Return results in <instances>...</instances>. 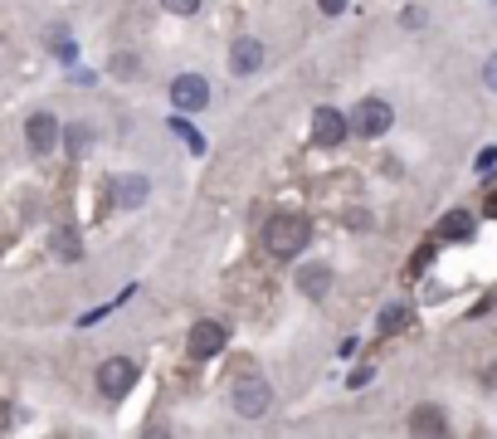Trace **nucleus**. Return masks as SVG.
I'll return each mask as SVG.
<instances>
[{
  "mask_svg": "<svg viewBox=\"0 0 497 439\" xmlns=\"http://www.w3.org/2000/svg\"><path fill=\"white\" fill-rule=\"evenodd\" d=\"M410 430L415 434H448V420L439 406H419L415 415H410Z\"/></svg>",
  "mask_w": 497,
  "mask_h": 439,
  "instance_id": "ddd939ff",
  "label": "nucleus"
},
{
  "mask_svg": "<svg viewBox=\"0 0 497 439\" xmlns=\"http://www.w3.org/2000/svg\"><path fill=\"white\" fill-rule=\"evenodd\" d=\"M147 176H137V171H127V176H117L113 181V206L117 210H137V206H147Z\"/></svg>",
  "mask_w": 497,
  "mask_h": 439,
  "instance_id": "1a4fd4ad",
  "label": "nucleus"
},
{
  "mask_svg": "<svg viewBox=\"0 0 497 439\" xmlns=\"http://www.w3.org/2000/svg\"><path fill=\"white\" fill-rule=\"evenodd\" d=\"M439 240H473V215H464V210H454L444 224H439Z\"/></svg>",
  "mask_w": 497,
  "mask_h": 439,
  "instance_id": "4468645a",
  "label": "nucleus"
},
{
  "mask_svg": "<svg viewBox=\"0 0 497 439\" xmlns=\"http://www.w3.org/2000/svg\"><path fill=\"white\" fill-rule=\"evenodd\" d=\"M113 74H117V78H137V59H132V54H117V59H113Z\"/></svg>",
  "mask_w": 497,
  "mask_h": 439,
  "instance_id": "a211bd4d",
  "label": "nucleus"
},
{
  "mask_svg": "<svg viewBox=\"0 0 497 439\" xmlns=\"http://www.w3.org/2000/svg\"><path fill=\"white\" fill-rule=\"evenodd\" d=\"M166 10H171V15H196L200 10V0H161Z\"/></svg>",
  "mask_w": 497,
  "mask_h": 439,
  "instance_id": "6ab92c4d",
  "label": "nucleus"
},
{
  "mask_svg": "<svg viewBox=\"0 0 497 439\" xmlns=\"http://www.w3.org/2000/svg\"><path fill=\"white\" fill-rule=\"evenodd\" d=\"M488 215H492V220H497V191H492V196H488Z\"/></svg>",
  "mask_w": 497,
  "mask_h": 439,
  "instance_id": "5701e85b",
  "label": "nucleus"
},
{
  "mask_svg": "<svg viewBox=\"0 0 497 439\" xmlns=\"http://www.w3.org/2000/svg\"><path fill=\"white\" fill-rule=\"evenodd\" d=\"M351 133L356 137H385L391 133V123H395V113H391V103L385 98H361L356 108H351Z\"/></svg>",
  "mask_w": 497,
  "mask_h": 439,
  "instance_id": "7ed1b4c3",
  "label": "nucleus"
},
{
  "mask_svg": "<svg viewBox=\"0 0 497 439\" xmlns=\"http://www.w3.org/2000/svg\"><path fill=\"white\" fill-rule=\"evenodd\" d=\"M171 103L180 113H200L205 103H210V83H205L200 74H176L171 78Z\"/></svg>",
  "mask_w": 497,
  "mask_h": 439,
  "instance_id": "423d86ee",
  "label": "nucleus"
},
{
  "mask_svg": "<svg viewBox=\"0 0 497 439\" xmlns=\"http://www.w3.org/2000/svg\"><path fill=\"white\" fill-rule=\"evenodd\" d=\"M132 386H137V366H132L127 357H107L98 366V390H103L107 400H123Z\"/></svg>",
  "mask_w": 497,
  "mask_h": 439,
  "instance_id": "20e7f679",
  "label": "nucleus"
},
{
  "mask_svg": "<svg viewBox=\"0 0 497 439\" xmlns=\"http://www.w3.org/2000/svg\"><path fill=\"white\" fill-rule=\"evenodd\" d=\"M400 20H405L410 30H419V25H424V10H419V5H405V15H400Z\"/></svg>",
  "mask_w": 497,
  "mask_h": 439,
  "instance_id": "412c9836",
  "label": "nucleus"
},
{
  "mask_svg": "<svg viewBox=\"0 0 497 439\" xmlns=\"http://www.w3.org/2000/svg\"><path fill=\"white\" fill-rule=\"evenodd\" d=\"M318 5H322V15H342L351 0H318Z\"/></svg>",
  "mask_w": 497,
  "mask_h": 439,
  "instance_id": "4be33fe9",
  "label": "nucleus"
},
{
  "mask_svg": "<svg viewBox=\"0 0 497 439\" xmlns=\"http://www.w3.org/2000/svg\"><path fill=\"white\" fill-rule=\"evenodd\" d=\"M327 288H332V269H327V264L298 269V293H308V298H322Z\"/></svg>",
  "mask_w": 497,
  "mask_h": 439,
  "instance_id": "f8f14e48",
  "label": "nucleus"
},
{
  "mask_svg": "<svg viewBox=\"0 0 497 439\" xmlns=\"http://www.w3.org/2000/svg\"><path fill=\"white\" fill-rule=\"evenodd\" d=\"M171 127H176L180 137H186V147H190V151H196V157H200V151H205V137L196 133V127H186V123H171Z\"/></svg>",
  "mask_w": 497,
  "mask_h": 439,
  "instance_id": "f3484780",
  "label": "nucleus"
},
{
  "mask_svg": "<svg viewBox=\"0 0 497 439\" xmlns=\"http://www.w3.org/2000/svg\"><path fill=\"white\" fill-rule=\"evenodd\" d=\"M405 323H410V307L405 303H395V307H385V313H381V332H395Z\"/></svg>",
  "mask_w": 497,
  "mask_h": 439,
  "instance_id": "dca6fc26",
  "label": "nucleus"
},
{
  "mask_svg": "<svg viewBox=\"0 0 497 439\" xmlns=\"http://www.w3.org/2000/svg\"><path fill=\"white\" fill-rule=\"evenodd\" d=\"M312 240V220L308 215H273L263 224V249H269L273 259H293L302 254Z\"/></svg>",
  "mask_w": 497,
  "mask_h": 439,
  "instance_id": "f257e3e1",
  "label": "nucleus"
},
{
  "mask_svg": "<svg viewBox=\"0 0 497 439\" xmlns=\"http://www.w3.org/2000/svg\"><path fill=\"white\" fill-rule=\"evenodd\" d=\"M351 137V123H346V113H336V108H312V142L318 147H342V142Z\"/></svg>",
  "mask_w": 497,
  "mask_h": 439,
  "instance_id": "39448f33",
  "label": "nucleus"
},
{
  "mask_svg": "<svg viewBox=\"0 0 497 439\" xmlns=\"http://www.w3.org/2000/svg\"><path fill=\"white\" fill-rule=\"evenodd\" d=\"M229 69H235V74H259V69H263V44L253 40V34L235 40V44H229Z\"/></svg>",
  "mask_w": 497,
  "mask_h": 439,
  "instance_id": "9d476101",
  "label": "nucleus"
},
{
  "mask_svg": "<svg viewBox=\"0 0 497 439\" xmlns=\"http://www.w3.org/2000/svg\"><path fill=\"white\" fill-rule=\"evenodd\" d=\"M50 254H54V259H64V264H74V259L83 254V240H78L74 224H59V230L50 234Z\"/></svg>",
  "mask_w": 497,
  "mask_h": 439,
  "instance_id": "9b49d317",
  "label": "nucleus"
},
{
  "mask_svg": "<svg viewBox=\"0 0 497 439\" xmlns=\"http://www.w3.org/2000/svg\"><path fill=\"white\" fill-rule=\"evenodd\" d=\"M59 133H64V127L54 123V113H34L30 123H25V137H30L34 157H50V151L59 147Z\"/></svg>",
  "mask_w": 497,
  "mask_h": 439,
  "instance_id": "6e6552de",
  "label": "nucleus"
},
{
  "mask_svg": "<svg viewBox=\"0 0 497 439\" xmlns=\"http://www.w3.org/2000/svg\"><path fill=\"white\" fill-rule=\"evenodd\" d=\"M229 406L244 415V420H263V415L273 410V386L263 381L259 371H244V376H235V386H229Z\"/></svg>",
  "mask_w": 497,
  "mask_h": 439,
  "instance_id": "f03ea898",
  "label": "nucleus"
},
{
  "mask_svg": "<svg viewBox=\"0 0 497 439\" xmlns=\"http://www.w3.org/2000/svg\"><path fill=\"white\" fill-rule=\"evenodd\" d=\"M59 137H64V147L74 151V157H83V151H88V137H93V133H88L83 123H74V127H64Z\"/></svg>",
  "mask_w": 497,
  "mask_h": 439,
  "instance_id": "2eb2a0df",
  "label": "nucleus"
},
{
  "mask_svg": "<svg viewBox=\"0 0 497 439\" xmlns=\"http://www.w3.org/2000/svg\"><path fill=\"white\" fill-rule=\"evenodd\" d=\"M483 83L497 93V54H488V64H483Z\"/></svg>",
  "mask_w": 497,
  "mask_h": 439,
  "instance_id": "aec40b11",
  "label": "nucleus"
},
{
  "mask_svg": "<svg viewBox=\"0 0 497 439\" xmlns=\"http://www.w3.org/2000/svg\"><path fill=\"white\" fill-rule=\"evenodd\" d=\"M220 347H225V327L215 323V317H200V323L190 327V337H186V352L196 361H205V357H215Z\"/></svg>",
  "mask_w": 497,
  "mask_h": 439,
  "instance_id": "0eeeda50",
  "label": "nucleus"
}]
</instances>
